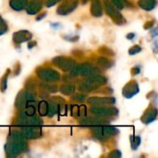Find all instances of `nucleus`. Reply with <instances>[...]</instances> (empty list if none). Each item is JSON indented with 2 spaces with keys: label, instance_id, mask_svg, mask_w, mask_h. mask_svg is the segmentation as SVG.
Masks as SVG:
<instances>
[{
  "label": "nucleus",
  "instance_id": "obj_1",
  "mask_svg": "<svg viewBox=\"0 0 158 158\" xmlns=\"http://www.w3.org/2000/svg\"><path fill=\"white\" fill-rule=\"evenodd\" d=\"M27 139L23 136L20 131H12L7 138L5 145V152L7 157H17L27 152Z\"/></svg>",
  "mask_w": 158,
  "mask_h": 158
},
{
  "label": "nucleus",
  "instance_id": "obj_7",
  "mask_svg": "<svg viewBox=\"0 0 158 158\" xmlns=\"http://www.w3.org/2000/svg\"><path fill=\"white\" fill-rule=\"evenodd\" d=\"M90 112L94 116L104 118H110L118 115V110L115 106H93L90 108Z\"/></svg>",
  "mask_w": 158,
  "mask_h": 158
},
{
  "label": "nucleus",
  "instance_id": "obj_29",
  "mask_svg": "<svg viewBox=\"0 0 158 158\" xmlns=\"http://www.w3.org/2000/svg\"><path fill=\"white\" fill-rule=\"evenodd\" d=\"M141 142H142V139L139 135H136V136H131V149L133 151L137 150L141 144Z\"/></svg>",
  "mask_w": 158,
  "mask_h": 158
},
{
  "label": "nucleus",
  "instance_id": "obj_41",
  "mask_svg": "<svg viewBox=\"0 0 158 158\" xmlns=\"http://www.w3.org/2000/svg\"><path fill=\"white\" fill-rule=\"evenodd\" d=\"M88 1H90V0H82V3H83V4H86Z\"/></svg>",
  "mask_w": 158,
  "mask_h": 158
},
{
  "label": "nucleus",
  "instance_id": "obj_4",
  "mask_svg": "<svg viewBox=\"0 0 158 158\" xmlns=\"http://www.w3.org/2000/svg\"><path fill=\"white\" fill-rule=\"evenodd\" d=\"M104 7L106 13L111 18V19L118 25H123L126 23V20L119 11V9L110 1V0H103Z\"/></svg>",
  "mask_w": 158,
  "mask_h": 158
},
{
  "label": "nucleus",
  "instance_id": "obj_12",
  "mask_svg": "<svg viewBox=\"0 0 158 158\" xmlns=\"http://www.w3.org/2000/svg\"><path fill=\"white\" fill-rule=\"evenodd\" d=\"M140 89H139V85L138 82L134 80L129 81L122 89V94L125 98L127 99H131V97H133L134 95H136L139 93Z\"/></svg>",
  "mask_w": 158,
  "mask_h": 158
},
{
  "label": "nucleus",
  "instance_id": "obj_26",
  "mask_svg": "<svg viewBox=\"0 0 158 158\" xmlns=\"http://www.w3.org/2000/svg\"><path fill=\"white\" fill-rule=\"evenodd\" d=\"M37 109L39 112V115L41 117H44L47 116V112H48V102L45 100H42L38 103L37 105Z\"/></svg>",
  "mask_w": 158,
  "mask_h": 158
},
{
  "label": "nucleus",
  "instance_id": "obj_40",
  "mask_svg": "<svg viewBox=\"0 0 158 158\" xmlns=\"http://www.w3.org/2000/svg\"><path fill=\"white\" fill-rule=\"evenodd\" d=\"M135 36H136V34L135 33H133V32H131V33H129V34H127V39H129V40H133L134 38H135Z\"/></svg>",
  "mask_w": 158,
  "mask_h": 158
},
{
  "label": "nucleus",
  "instance_id": "obj_11",
  "mask_svg": "<svg viewBox=\"0 0 158 158\" xmlns=\"http://www.w3.org/2000/svg\"><path fill=\"white\" fill-rule=\"evenodd\" d=\"M79 5V0H64L56 8V13L61 16H66L73 12Z\"/></svg>",
  "mask_w": 158,
  "mask_h": 158
},
{
  "label": "nucleus",
  "instance_id": "obj_34",
  "mask_svg": "<svg viewBox=\"0 0 158 158\" xmlns=\"http://www.w3.org/2000/svg\"><path fill=\"white\" fill-rule=\"evenodd\" d=\"M107 156L109 158H119L122 156V154H121V152L119 150H114Z\"/></svg>",
  "mask_w": 158,
  "mask_h": 158
},
{
  "label": "nucleus",
  "instance_id": "obj_2",
  "mask_svg": "<svg viewBox=\"0 0 158 158\" xmlns=\"http://www.w3.org/2000/svg\"><path fill=\"white\" fill-rule=\"evenodd\" d=\"M92 131V133L94 138H96L99 141H107L108 139L116 136L117 134L119 133V131L109 124L106 125H101V126H96V127H92L90 128Z\"/></svg>",
  "mask_w": 158,
  "mask_h": 158
},
{
  "label": "nucleus",
  "instance_id": "obj_39",
  "mask_svg": "<svg viewBox=\"0 0 158 158\" xmlns=\"http://www.w3.org/2000/svg\"><path fill=\"white\" fill-rule=\"evenodd\" d=\"M154 23H155V21H154V20L146 22V23H145V25H144V29H150V28H152V27H153V25H154Z\"/></svg>",
  "mask_w": 158,
  "mask_h": 158
},
{
  "label": "nucleus",
  "instance_id": "obj_13",
  "mask_svg": "<svg viewBox=\"0 0 158 158\" xmlns=\"http://www.w3.org/2000/svg\"><path fill=\"white\" fill-rule=\"evenodd\" d=\"M32 39V33L27 30H20L13 33L12 40L17 44H21L25 42H30Z\"/></svg>",
  "mask_w": 158,
  "mask_h": 158
},
{
  "label": "nucleus",
  "instance_id": "obj_27",
  "mask_svg": "<svg viewBox=\"0 0 158 158\" xmlns=\"http://www.w3.org/2000/svg\"><path fill=\"white\" fill-rule=\"evenodd\" d=\"M9 75H10V69H7L0 80V91L2 93H4L7 88V79Z\"/></svg>",
  "mask_w": 158,
  "mask_h": 158
},
{
  "label": "nucleus",
  "instance_id": "obj_35",
  "mask_svg": "<svg viewBox=\"0 0 158 158\" xmlns=\"http://www.w3.org/2000/svg\"><path fill=\"white\" fill-rule=\"evenodd\" d=\"M119 10H121L123 7H124V5H123V3H122V1L121 0H110Z\"/></svg>",
  "mask_w": 158,
  "mask_h": 158
},
{
  "label": "nucleus",
  "instance_id": "obj_8",
  "mask_svg": "<svg viewBox=\"0 0 158 158\" xmlns=\"http://www.w3.org/2000/svg\"><path fill=\"white\" fill-rule=\"evenodd\" d=\"M52 64L64 72H69L76 65V62L69 56H58L52 59Z\"/></svg>",
  "mask_w": 158,
  "mask_h": 158
},
{
  "label": "nucleus",
  "instance_id": "obj_36",
  "mask_svg": "<svg viewBox=\"0 0 158 158\" xmlns=\"http://www.w3.org/2000/svg\"><path fill=\"white\" fill-rule=\"evenodd\" d=\"M60 1H62V0H46L44 5H45L47 7H51V6H55L56 4H57V3L60 2Z\"/></svg>",
  "mask_w": 158,
  "mask_h": 158
},
{
  "label": "nucleus",
  "instance_id": "obj_14",
  "mask_svg": "<svg viewBox=\"0 0 158 158\" xmlns=\"http://www.w3.org/2000/svg\"><path fill=\"white\" fill-rule=\"evenodd\" d=\"M45 1L46 0H30V1H28L27 6L25 7L26 12L29 15H35V14L39 13L42 10L44 5L45 4Z\"/></svg>",
  "mask_w": 158,
  "mask_h": 158
},
{
  "label": "nucleus",
  "instance_id": "obj_5",
  "mask_svg": "<svg viewBox=\"0 0 158 158\" xmlns=\"http://www.w3.org/2000/svg\"><path fill=\"white\" fill-rule=\"evenodd\" d=\"M35 73L40 80L46 82H55L61 79L58 71L48 67H40L35 70Z\"/></svg>",
  "mask_w": 158,
  "mask_h": 158
},
{
  "label": "nucleus",
  "instance_id": "obj_16",
  "mask_svg": "<svg viewBox=\"0 0 158 158\" xmlns=\"http://www.w3.org/2000/svg\"><path fill=\"white\" fill-rule=\"evenodd\" d=\"M156 118H157V108L156 106H150L145 110V112L141 118V120L143 124L148 125L154 122L156 119Z\"/></svg>",
  "mask_w": 158,
  "mask_h": 158
},
{
  "label": "nucleus",
  "instance_id": "obj_32",
  "mask_svg": "<svg viewBox=\"0 0 158 158\" xmlns=\"http://www.w3.org/2000/svg\"><path fill=\"white\" fill-rule=\"evenodd\" d=\"M99 52H100L102 55H106V56H115V53H114L110 48L106 47V46H103V47L99 50Z\"/></svg>",
  "mask_w": 158,
  "mask_h": 158
},
{
  "label": "nucleus",
  "instance_id": "obj_38",
  "mask_svg": "<svg viewBox=\"0 0 158 158\" xmlns=\"http://www.w3.org/2000/svg\"><path fill=\"white\" fill-rule=\"evenodd\" d=\"M46 15H47V13H46V12H43V13H41L40 15H38V16H37V18H36V20H37V21H39V20H42V19H44V18Z\"/></svg>",
  "mask_w": 158,
  "mask_h": 158
},
{
  "label": "nucleus",
  "instance_id": "obj_24",
  "mask_svg": "<svg viewBox=\"0 0 158 158\" xmlns=\"http://www.w3.org/2000/svg\"><path fill=\"white\" fill-rule=\"evenodd\" d=\"M28 0H10L9 6L15 11H21L25 9Z\"/></svg>",
  "mask_w": 158,
  "mask_h": 158
},
{
  "label": "nucleus",
  "instance_id": "obj_10",
  "mask_svg": "<svg viewBox=\"0 0 158 158\" xmlns=\"http://www.w3.org/2000/svg\"><path fill=\"white\" fill-rule=\"evenodd\" d=\"M106 124H110V121L108 120V118H99L94 115L92 117H84L81 120V126L85 127V128H92V127L106 125Z\"/></svg>",
  "mask_w": 158,
  "mask_h": 158
},
{
  "label": "nucleus",
  "instance_id": "obj_20",
  "mask_svg": "<svg viewBox=\"0 0 158 158\" xmlns=\"http://www.w3.org/2000/svg\"><path fill=\"white\" fill-rule=\"evenodd\" d=\"M87 81L93 82V83H95L99 86H102V85H105L107 83V79L106 77L101 75L100 73L98 74H94V75H90V76H87L86 78Z\"/></svg>",
  "mask_w": 158,
  "mask_h": 158
},
{
  "label": "nucleus",
  "instance_id": "obj_31",
  "mask_svg": "<svg viewBox=\"0 0 158 158\" xmlns=\"http://www.w3.org/2000/svg\"><path fill=\"white\" fill-rule=\"evenodd\" d=\"M8 30V27L6 23V21L3 19V18L0 16V35L5 34Z\"/></svg>",
  "mask_w": 158,
  "mask_h": 158
},
{
  "label": "nucleus",
  "instance_id": "obj_33",
  "mask_svg": "<svg viewBox=\"0 0 158 158\" xmlns=\"http://www.w3.org/2000/svg\"><path fill=\"white\" fill-rule=\"evenodd\" d=\"M142 51V47L140 45H134L132 47H131V49L129 50V54L131 56H134L138 53H140Z\"/></svg>",
  "mask_w": 158,
  "mask_h": 158
},
{
  "label": "nucleus",
  "instance_id": "obj_28",
  "mask_svg": "<svg viewBox=\"0 0 158 158\" xmlns=\"http://www.w3.org/2000/svg\"><path fill=\"white\" fill-rule=\"evenodd\" d=\"M40 87L43 88V89H44V90L47 91L48 93H56L57 90H58L57 87H56L55 84H51V83L46 82V81L41 83V84H40Z\"/></svg>",
  "mask_w": 158,
  "mask_h": 158
},
{
  "label": "nucleus",
  "instance_id": "obj_18",
  "mask_svg": "<svg viewBox=\"0 0 158 158\" xmlns=\"http://www.w3.org/2000/svg\"><path fill=\"white\" fill-rule=\"evenodd\" d=\"M100 88L99 85L93 83L87 80H85L84 81L81 82L79 85V90L82 93H91V92H94L96 90H98Z\"/></svg>",
  "mask_w": 158,
  "mask_h": 158
},
{
  "label": "nucleus",
  "instance_id": "obj_23",
  "mask_svg": "<svg viewBox=\"0 0 158 158\" xmlns=\"http://www.w3.org/2000/svg\"><path fill=\"white\" fill-rule=\"evenodd\" d=\"M157 1L156 0H139L138 6L146 11H151L156 6Z\"/></svg>",
  "mask_w": 158,
  "mask_h": 158
},
{
  "label": "nucleus",
  "instance_id": "obj_30",
  "mask_svg": "<svg viewBox=\"0 0 158 158\" xmlns=\"http://www.w3.org/2000/svg\"><path fill=\"white\" fill-rule=\"evenodd\" d=\"M86 100V96L83 94H72V101L77 103H82Z\"/></svg>",
  "mask_w": 158,
  "mask_h": 158
},
{
  "label": "nucleus",
  "instance_id": "obj_6",
  "mask_svg": "<svg viewBox=\"0 0 158 158\" xmlns=\"http://www.w3.org/2000/svg\"><path fill=\"white\" fill-rule=\"evenodd\" d=\"M14 126L16 127H24V126H43L44 122L40 117L35 115L33 116H26L23 113L19 112L17 119L13 122Z\"/></svg>",
  "mask_w": 158,
  "mask_h": 158
},
{
  "label": "nucleus",
  "instance_id": "obj_17",
  "mask_svg": "<svg viewBox=\"0 0 158 158\" xmlns=\"http://www.w3.org/2000/svg\"><path fill=\"white\" fill-rule=\"evenodd\" d=\"M103 13H104V8L101 4V1L93 0L91 4V14L95 18H99V17H102Z\"/></svg>",
  "mask_w": 158,
  "mask_h": 158
},
{
  "label": "nucleus",
  "instance_id": "obj_9",
  "mask_svg": "<svg viewBox=\"0 0 158 158\" xmlns=\"http://www.w3.org/2000/svg\"><path fill=\"white\" fill-rule=\"evenodd\" d=\"M21 133L27 140H36L42 137V126H24L19 128Z\"/></svg>",
  "mask_w": 158,
  "mask_h": 158
},
{
  "label": "nucleus",
  "instance_id": "obj_21",
  "mask_svg": "<svg viewBox=\"0 0 158 158\" xmlns=\"http://www.w3.org/2000/svg\"><path fill=\"white\" fill-rule=\"evenodd\" d=\"M71 115L74 118H84L86 117V106H71L70 107Z\"/></svg>",
  "mask_w": 158,
  "mask_h": 158
},
{
  "label": "nucleus",
  "instance_id": "obj_19",
  "mask_svg": "<svg viewBox=\"0 0 158 158\" xmlns=\"http://www.w3.org/2000/svg\"><path fill=\"white\" fill-rule=\"evenodd\" d=\"M27 98H26V94H25V90H21L18 94H17V97H16V101H15V106L16 108L20 111L22 110L26 104H27Z\"/></svg>",
  "mask_w": 158,
  "mask_h": 158
},
{
  "label": "nucleus",
  "instance_id": "obj_25",
  "mask_svg": "<svg viewBox=\"0 0 158 158\" xmlns=\"http://www.w3.org/2000/svg\"><path fill=\"white\" fill-rule=\"evenodd\" d=\"M97 64L101 69H110V68L113 67L114 62L112 60H110L109 58L106 57V56H100V57L97 58Z\"/></svg>",
  "mask_w": 158,
  "mask_h": 158
},
{
  "label": "nucleus",
  "instance_id": "obj_22",
  "mask_svg": "<svg viewBox=\"0 0 158 158\" xmlns=\"http://www.w3.org/2000/svg\"><path fill=\"white\" fill-rule=\"evenodd\" d=\"M75 90H76V86L71 83V82H68V83H64L60 86L59 88V92L66 95V96H70L72 95L74 93H75Z\"/></svg>",
  "mask_w": 158,
  "mask_h": 158
},
{
  "label": "nucleus",
  "instance_id": "obj_3",
  "mask_svg": "<svg viewBox=\"0 0 158 158\" xmlns=\"http://www.w3.org/2000/svg\"><path fill=\"white\" fill-rule=\"evenodd\" d=\"M98 73H101L99 67H95L94 65L88 63V62L75 65L74 68L69 71V75L72 76L73 78H76L78 76L87 77V76L98 74Z\"/></svg>",
  "mask_w": 158,
  "mask_h": 158
},
{
  "label": "nucleus",
  "instance_id": "obj_37",
  "mask_svg": "<svg viewBox=\"0 0 158 158\" xmlns=\"http://www.w3.org/2000/svg\"><path fill=\"white\" fill-rule=\"evenodd\" d=\"M141 72V67L140 66H135L134 68L131 69V75L135 76L137 74H139Z\"/></svg>",
  "mask_w": 158,
  "mask_h": 158
},
{
  "label": "nucleus",
  "instance_id": "obj_15",
  "mask_svg": "<svg viewBox=\"0 0 158 158\" xmlns=\"http://www.w3.org/2000/svg\"><path fill=\"white\" fill-rule=\"evenodd\" d=\"M87 103L91 106H112L116 104L115 97H90Z\"/></svg>",
  "mask_w": 158,
  "mask_h": 158
}]
</instances>
